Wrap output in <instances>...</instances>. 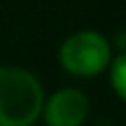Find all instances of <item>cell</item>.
<instances>
[{
  "label": "cell",
  "instance_id": "cell-4",
  "mask_svg": "<svg viewBox=\"0 0 126 126\" xmlns=\"http://www.w3.org/2000/svg\"><path fill=\"white\" fill-rule=\"evenodd\" d=\"M110 79H112V86L119 96L126 100V54H119L117 59L112 61V70H110Z\"/></svg>",
  "mask_w": 126,
  "mask_h": 126
},
{
  "label": "cell",
  "instance_id": "cell-1",
  "mask_svg": "<svg viewBox=\"0 0 126 126\" xmlns=\"http://www.w3.org/2000/svg\"><path fill=\"white\" fill-rule=\"evenodd\" d=\"M45 96L28 70L0 68V126H31L40 117Z\"/></svg>",
  "mask_w": 126,
  "mask_h": 126
},
{
  "label": "cell",
  "instance_id": "cell-3",
  "mask_svg": "<svg viewBox=\"0 0 126 126\" xmlns=\"http://www.w3.org/2000/svg\"><path fill=\"white\" fill-rule=\"evenodd\" d=\"M49 126H79L89 114V98L79 89H61L42 105Z\"/></svg>",
  "mask_w": 126,
  "mask_h": 126
},
{
  "label": "cell",
  "instance_id": "cell-2",
  "mask_svg": "<svg viewBox=\"0 0 126 126\" xmlns=\"http://www.w3.org/2000/svg\"><path fill=\"white\" fill-rule=\"evenodd\" d=\"M59 61L72 75H98L110 63V45L98 33L82 31L61 45Z\"/></svg>",
  "mask_w": 126,
  "mask_h": 126
}]
</instances>
